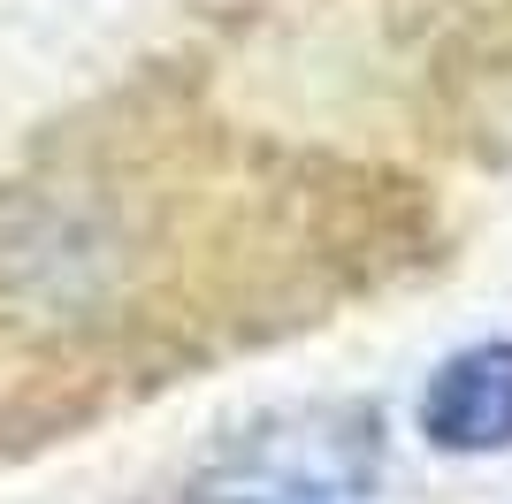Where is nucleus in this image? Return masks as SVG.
<instances>
[{"instance_id":"f257e3e1","label":"nucleus","mask_w":512,"mask_h":504,"mask_svg":"<svg viewBox=\"0 0 512 504\" xmlns=\"http://www.w3.org/2000/svg\"><path fill=\"white\" fill-rule=\"evenodd\" d=\"M421 428L436 451L482 459L512 443V344H467L451 352L421 390Z\"/></svg>"}]
</instances>
